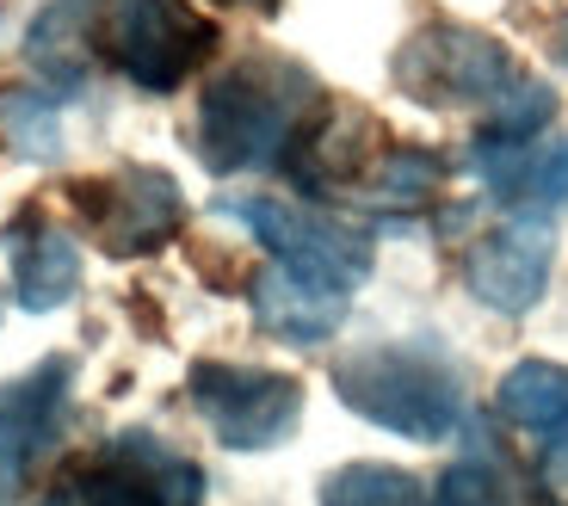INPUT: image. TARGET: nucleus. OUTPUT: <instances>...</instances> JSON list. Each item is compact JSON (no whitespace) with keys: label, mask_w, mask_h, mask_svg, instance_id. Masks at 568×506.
Returning a JSON list of instances; mask_svg holds the SVG:
<instances>
[{"label":"nucleus","mask_w":568,"mask_h":506,"mask_svg":"<svg viewBox=\"0 0 568 506\" xmlns=\"http://www.w3.org/2000/svg\"><path fill=\"white\" fill-rule=\"evenodd\" d=\"M389 81L426 112H469L483 149L538 142L556 118V87L519 69L507 43L464 19H426L396 43Z\"/></svg>","instance_id":"obj_1"},{"label":"nucleus","mask_w":568,"mask_h":506,"mask_svg":"<svg viewBox=\"0 0 568 506\" xmlns=\"http://www.w3.org/2000/svg\"><path fill=\"white\" fill-rule=\"evenodd\" d=\"M322 105H327L322 81H315L297 57L247 50V57L223 62V69L204 81L199 124H192V149H199V161L211 173L284 168Z\"/></svg>","instance_id":"obj_2"},{"label":"nucleus","mask_w":568,"mask_h":506,"mask_svg":"<svg viewBox=\"0 0 568 506\" xmlns=\"http://www.w3.org/2000/svg\"><path fill=\"white\" fill-rule=\"evenodd\" d=\"M334 395L358 421L384 426L414 445H439L469 421L464 371L452 352L426 346V340H389V346H358L334 365Z\"/></svg>","instance_id":"obj_3"},{"label":"nucleus","mask_w":568,"mask_h":506,"mask_svg":"<svg viewBox=\"0 0 568 506\" xmlns=\"http://www.w3.org/2000/svg\"><path fill=\"white\" fill-rule=\"evenodd\" d=\"M216 26L185 0H93V62L142 93H173L211 62Z\"/></svg>","instance_id":"obj_4"},{"label":"nucleus","mask_w":568,"mask_h":506,"mask_svg":"<svg viewBox=\"0 0 568 506\" xmlns=\"http://www.w3.org/2000/svg\"><path fill=\"white\" fill-rule=\"evenodd\" d=\"M216 211L235 216L284 272H297L310 284L353 296V284L371 279V235L346 216H327L315 204H291V198H266V192L216 198Z\"/></svg>","instance_id":"obj_5"},{"label":"nucleus","mask_w":568,"mask_h":506,"mask_svg":"<svg viewBox=\"0 0 568 506\" xmlns=\"http://www.w3.org/2000/svg\"><path fill=\"white\" fill-rule=\"evenodd\" d=\"M74 223L87 229V241H100V253L112 260H149L185 229V192L173 173L124 161L105 173H81L62 185Z\"/></svg>","instance_id":"obj_6"},{"label":"nucleus","mask_w":568,"mask_h":506,"mask_svg":"<svg viewBox=\"0 0 568 506\" xmlns=\"http://www.w3.org/2000/svg\"><path fill=\"white\" fill-rule=\"evenodd\" d=\"M38 506H204V469L155 433H118L87 464L62 469Z\"/></svg>","instance_id":"obj_7"},{"label":"nucleus","mask_w":568,"mask_h":506,"mask_svg":"<svg viewBox=\"0 0 568 506\" xmlns=\"http://www.w3.org/2000/svg\"><path fill=\"white\" fill-rule=\"evenodd\" d=\"M185 395L199 421L229 451H272L297 433L303 421V383L291 371L235 365V358H199L185 371Z\"/></svg>","instance_id":"obj_8"},{"label":"nucleus","mask_w":568,"mask_h":506,"mask_svg":"<svg viewBox=\"0 0 568 506\" xmlns=\"http://www.w3.org/2000/svg\"><path fill=\"white\" fill-rule=\"evenodd\" d=\"M74 402V358L50 352L31 371L0 383V506H13L38 464L57 451Z\"/></svg>","instance_id":"obj_9"},{"label":"nucleus","mask_w":568,"mask_h":506,"mask_svg":"<svg viewBox=\"0 0 568 506\" xmlns=\"http://www.w3.org/2000/svg\"><path fill=\"white\" fill-rule=\"evenodd\" d=\"M556 266V229L550 216H507L464 253V284L469 296L495 315H531L550 291Z\"/></svg>","instance_id":"obj_10"},{"label":"nucleus","mask_w":568,"mask_h":506,"mask_svg":"<svg viewBox=\"0 0 568 506\" xmlns=\"http://www.w3.org/2000/svg\"><path fill=\"white\" fill-rule=\"evenodd\" d=\"M500 421L531 445L538 476L568 488V371L550 358H519L500 377Z\"/></svg>","instance_id":"obj_11"},{"label":"nucleus","mask_w":568,"mask_h":506,"mask_svg":"<svg viewBox=\"0 0 568 506\" xmlns=\"http://www.w3.org/2000/svg\"><path fill=\"white\" fill-rule=\"evenodd\" d=\"M7 253H13V296L19 310L50 315L81 291V247L69 229H57L50 216L31 204L7 223Z\"/></svg>","instance_id":"obj_12"},{"label":"nucleus","mask_w":568,"mask_h":506,"mask_svg":"<svg viewBox=\"0 0 568 506\" xmlns=\"http://www.w3.org/2000/svg\"><path fill=\"white\" fill-rule=\"evenodd\" d=\"M469 173L513 216H544L556 204H568V136L562 142H519V149H483V142H469Z\"/></svg>","instance_id":"obj_13"},{"label":"nucleus","mask_w":568,"mask_h":506,"mask_svg":"<svg viewBox=\"0 0 568 506\" xmlns=\"http://www.w3.org/2000/svg\"><path fill=\"white\" fill-rule=\"evenodd\" d=\"M254 322L260 334L284 340V346H322L346 322V291H327V284H310L284 266H266L254 279Z\"/></svg>","instance_id":"obj_14"},{"label":"nucleus","mask_w":568,"mask_h":506,"mask_svg":"<svg viewBox=\"0 0 568 506\" xmlns=\"http://www.w3.org/2000/svg\"><path fill=\"white\" fill-rule=\"evenodd\" d=\"M433 506H538L531 482L513 469V457L488 438V426H469V445L433 488Z\"/></svg>","instance_id":"obj_15"},{"label":"nucleus","mask_w":568,"mask_h":506,"mask_svg":"<svg viewBox=\"0 0 568 506\" xmlns=\"http://www.w3.org/2000/svg\"><path fill=\"white\" fill-rule=\"evenodd\" d=\"M439 192H445V161L433 155V149H402V142H389L353 198H358V204H371V211L420 216V211L439 204Z\"/></svg>","instance_id":"obj_16"},{"label":"nucleus","mask_w":568,"mask_h":506,"mask_svg":"<svg viewBox=\"0 0 568 506\" xmlns=\"http://www.w3.org/2000/svg\"><path fill=\"white\" fill-rule=\"evenodd\" d=\"M322 506H426L420 482L389 464H341L322 482Z\"/></svg>","instance_id":"obj_17"},{"label":"nucleus","mask_w":568,"mask_h":506,"mask_svg":"<svg viewBox=\"0 0 568 506\" xmlns=\"http://www.w3.org/2000/svg\"><path fill=\"white\" fill-rule=\"evenodd\" d=\"M0 130L26 161H50L62 149L57 136V93H0Z\"/></svg>","instance_id":"obj_18"},{"label":"nucleus","mask_w":568,"mask_h":506,"mask_svg":"<svg viewBox=\"0 0 568 506\" xmlns=\"http://www.w3.org/2000/svg\"><path fill=\"white\" fill-rule=\"evenodd\" d=\"M211 7H242V13H278V0H211Z\"/></svg>","instance_id":"obj_19"},{"label":"nucleus","mask_w":568,"mask_h":506,"mask_svg":"<svg viewBox=\"0 0 568 506\" xmlns=\"http://www.w3.org/2000/svg\"><path fill=\"white\" fill-rule=\"evenodd\" d=\"M556 57L568 62V13H562V26H556Z\"/></svg>","instance_id":"obj_20"}]
</instances>
